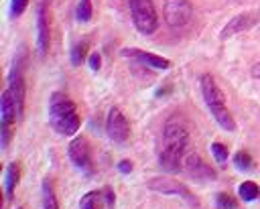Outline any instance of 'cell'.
Segmentation results:
<instances>
[{
  "mask_svg": "<svg viewBox=\"0 0 260 209\" xmlns=\"http://www.w3.org/2000/svg\"><path fill=\"white\" fill-rule=\"evenodd\" d=\"M189 142V130L185 120L179 114H173L162 128V150L158 156L160 168L167 172H179L181 170V156Z\"/></svg>",
  "mask_w": 260,
  "mask_h": 209,
  "instance_id": "cell-1",
  "label": "cell"
},
{
  "mask_svg": "<svg viewBox=\"0 0 260 209\" xmlns=\"http://www.w3.org/2000/svg\"><path fill=\"white\" fill-rule=\"evenodd\" d=\"M128 8L138 32L152 34L158 28V14L154 10L152 0H128Z\"/></svg>",
  "mask_w": 260,
  "mask_h": 209,
  "instance_id": "cell-2",
  "label": "cell"
},
{
  "mask_svg": "<svg viewBox=\"0 0 260 209\" xmlns=\"http://www.w3.org/2000/svg\"><path fill=\"white\" fill-rule=\"evenodd\" d=\"M193 14V6L189 0H165L162 16L171 28H183L189 24Z\"/></svg>",
  "mask_w": 260,
  "mask_h": 209,
  "instance_id": "cell-3",
  "label": "cell"
},
{
  "mask_svg": "<svg viewBox=\"0 0 260 209\" xmlns=\"http://www.w3.org/2000/svg\"><path fill=\"white\" fill-rule=\"evenodd\" d=\"M16 103V114H18V120L22 118V112H24V75H22V63L18 59H14V65L8 73V87H6Z\"/></svg>",
  "mask_w": 260,
  "mask_h": 209,
  "instance_id": "cell-4",
  "label": "cell"
},
{
  "mask_svg": "<svg viewBox=\"0 0 260 209\" xmlns=\"http://www.w3.org/2000/svg\"><path fill=\"white\" fill-rule=\"evenodd\" d=\"M148 189H152V191H156V193H162V195H179V197H183L189 205L197 207V199L193 197V193H191L183 183H179V181L156 177V179H150V181H148Z\"/></svg>",
  "mask_w": 260,
  "mask_h": 209,
  "instance_id": "cell-5",
  "label": "cell"
},
{
  "mask_svg": "<svg viewBox=\"0 0 260 209\" xmlns=\"http://www.w3.org/2000/svg\"><path fill=\"white\" fill-rule=\"evenodd\" d=\"M67 154L71 158V162L85 170V172H91V150H89V142L83 138V136H75L69 146H67Z\"/></svg>",
  "mask_w": 260,
  "mask_h": 209,
  "instance_id": "cell-6",
  "label": "cell"
},
{
  "mask_svg": "<svg viewBox=\"0 0 260 209\" xmlns=\"http://www.w3.org/2000/svg\"><path fill=\"white\" fill-rule=\"evenodd\" d=\"M106 132H108V136L114 142H126L128 140V136H130V124H128L126 116L118 108H112L110 110L108 120H106Z\"/></svg>",
  "mask_w": 260,
  "mask_h": 209,
  "instance_id": "cell-7",
  "label": "cell"
},
{
  "mask_svg": "<svg viewBox=\"0 0 260 209\" xmlns=\"http://www.w3.org/2000/svg\"><path fill=\"white\" fill-rule=\"evenodd\" d=\"M201 95H203V99H205L209 112H213V110L225 106V95H223V91L217 87L215 79H213L209 73L201 75Z\"/></svg>",
  "mask_w": 260,
  "mask_h": 209,
  "instance_id": "cell-8",
  "label": "cell"
},
{
  "mask_svg": "<svg viewBox=\"0 0 260 209\" xmlns=\"http://www.w3.org/2000/svg\"><path fill=\"white\" fill-rule=\"evenodd\" d=\"M185 170L189 172V177H193L195 181H213L215 179V170L197 154V152H189L185 156Z\"/></svg>",
  "mask_w": 260,
  "mask_h": 209,
  "instance_id": "cell-9",
  "label": "cell"
},
{
  "mask_svg": "<svg viewBox=\"0 0 260 209\" xmlns=\"http://www.w3.org/2000/svg\"><path fill=\"white\" fill-rule=\"evenodd\" d=\"M49 43H51V34H49L47 6H45V2H41V4L37 6V51H39L41 57L47 55Z\"/></svg>",
  "mask_w": 260,
  "mask_h": 209,
  "instance_id": "cell-10",
  "label": "cell"
},
{
  "mask_svg": "<svg viewBox=\"0 0 260 209\" xmlns=\"http://www.w3.org/2000/svg\"><path fill=\"white\" fill-rule=\"evenodd\" d=\"M124 57H132L136 59L138 63L150 67V69H156V71H167L171 67V61L160 57V55H154V53H146V51H140V49H126L122 53Z\"/></svg>",
  "mask_w": 260,
  "mask_h": 209,
  "instance_id": "cell-11",
  "label": "cell"
},
{
  "mask_svg": "<svg viewBox=\"0 0 260 209\" xmlns=\"http://www.w3.org/2000/svg\"><path fill=\"white\" fill-rule=\"evenodd\" d=\"M75 112V103L61 91H55L49 99V120H57L61 116H67Z\"/></svg>",
  "mask_w": 260,
  "mask_h": 209,
  "instance_id": "cell-12",
  "label": "cell"
},
{
  "mask_svg": "<svg viewBox=\"0 0 260 209\" xmlns=\"http://www.w3.org/2000/svg\"><path fill=\"white\" fill-rule=\"evenodd\" d=\"M0 120H2V126H8V128H12V124L18 120L16 103H14L8 89H4L2 97H0Z\"/></svg>",
  "mask_w": 260,
  "mask_h": 209,
  "instance_id": "cell-13",
  "label": "cell"
},
{
  "mask_svg": "<svg viewBox=\"0 0 260 209\" xmlns=\"http://www.w3.org/2000/svg\"><path fill=\"white\" fill-rule=\"evenodd\" d=\"M254 24V14L252 12H246V14H238V16H234L225 26H223V30H221V39H228V37H234L236 32H242V30H246V28H250Z\"/></svg>",
  "mask_w": 260,
  "mask_h": 209,
  "instance_id": "cell-14",
  "label": "cell"
},
{
  "mask_svg": "<svg viewBox=\"0 0 260 209\" xmlns=\"http://www.w3.org/2000/svg\"><path fill=\"white\" fill-rule=\"evenodd\" d=\"M79 124H81V120H79L77 112H71V114L61 116V118H57V120H51V126H53L59 134H63V136H73V134L79 130Z\"/></svg>",
  "mask_w": 260,
  "mask_h": 209,
  "instance_id": "cell-15",
  "label": "cell"
},
{
  "mask_svg": "<svg viewBox=\"0 0 260 209\" xmlns=\"http://www.w3.org/2000/svg\"><path fill=\"white\" fill-rule=\"evenodd\" d=\"M18 179H20V166L16 162H10L6 172H4V191H6V199L12 201V195H14V189L18 185Z\"/></svg>",
  "mask_w": 260,
  "mask_h": 209,
  "instance_id": "cell-16",
  "label": "cell"
},
{
  "mask_svg": "<svg viewBox=\"0 0 260 209\" xmlns=\"http://www.w3.org/2000/svg\"><path fill=\"white\" fill-rule=\"evenodd\" d=\"M211 116L215 118V122L225 130V132H236V120H234V116L230 114V110L223 106V108H217V110H213L211 112Z\"/></svg>",
  "mask_w": 260,
  "mask_h": 209,
  "instance_id": "cell-17",
  "label": "cell"
},
{
  "mask_svg": "<svg viewBox=\"0 0 260 209\" xmlns=\"http://www.w3.org/2000/svg\"><path fill=\"white\" fill-rule=\"evenodd\" d=\"M41 209H59V201L55 197V189L49 179L43 181V207Z\"/></svg>",
  "mask_w": 260,
  "mask_h": 209,
  "instance_id": "cell-18",
  "label": "cell"
},
{
  "mask_svg": "<svg viewBox=\"0 0 260 209\" xmlns=\"http://www.w3.org/2000/svg\"><path fill=\"white\" fill-rule=\"evenodd\" d=\"M238 195H240L242 201H254V199L260 197V187L254 181H244L238 187Z\"/></svg>",
  "mask_w": 260,
  "mask_h": 209,
  "instance_id": "cell-19",
  "label": "cell"
},
{
  "mask_svg": "<svg viewBox=\"0 0 260 209\" xmlns=\"http://www.w3.org/2000/svg\"><path fill=\"white\" fill-rule=\"evenodd\" d=\"M234 164H236L238 170H252V168H254L252 156H250L248 152H244V150H240V152L234 154Z\"/></svg>",
  "mask_w": 260,
  "mask_h": 209,
  "instance_id": "cell-20",
  "label": "cell"
},
{
  "mask_svg": "<svg viewBox=\"0 0 260 209\" xmlns=\"http://www.w3.org/2000/svg\"><path fill=\"white\" fill-rule=\"evenodd\" d=\"M75 14H77L79 22H89L91 20V2L89 0H79Z\"/></svg>",
  "mask_w": 260,
  "mask_h": 209,
  "instance_id": "cell-21",
  "label": "cell"
},
{
  "mask_svg": "<svg viewBox=\"0 0 260 209\" xmlns=\"http://www.w3.org/2000/svg\"><path fill=\"white\" fill-rule=\"evenodd\" d=\"M215 203H217L219 209H238V203L230 193H217L215 195Z\"/></svg>",
  "mask_w": 260,
  "mask_h": 209,
  "instance_id": "cell-22",
  "label": "cell"
},
{
  "mask_svg": "<svg viewBox=\"0 0 260 209\" xmlns=\"http://www.w3.org/2000/svg\"><path fill=\"white\" fill-rule=\"evenodd\" d=\"M85 53H87V43H85V41L79 43V45H75V47L71 49V63H73V65H81L83 59H85Z\"/></svg>",
  "mask_w": 260,
  "mask_h": 209,
  "instance_id": "cell-23",
  "label": "cell"
},
{
  "mask_svg": "<svg viewBox=\"0 0 260 209\" xmlns=\"http://www.w3.org/2000/svg\"><path fill=\"white\" fill-rule=\"evenodd\" d=\"M98 197H100V193H95V191L85 193V195L81 197V201H79V209H98V207H95Z\"/></svg>",
  "mask_w": 260,
  "mask_h": 209,
  "instance_id": "cell-24",
  "label": "cell"
},
{
  "mask_svg": "<svg viewBox=\"0 0 260 209\" xmlns=\"http://www.w3.org/2000/svg\"><path fill=\"white\" fill-rule=\"evenodd\" d=\"M211 154L215 156V160H217V162H225V160H228V156H230L228 148H225L221 142H213V144H211Z\"/></svg>",
  "mask_w": 260,
  "mask_h": 209,
  "instance_id": "cell-25",
  "label": "cell"
},
{
  "mask_svg": "<svg viewBox=\"0 0 260 209\" xmlns=\"http://www.w3.org/2000/svg\"><path fill=\"white\" fill-rule=\"evenodd\" d=\"M26 6H28V0H12V4H10V16L12 18L20 16L26 10Z\"/></svg>",
  "mask_w": 260,
  "mask_h": 209,
  "instance_id": "cell-26",
  "label": "cell"
},
{
  "mask_svg": "<svg viewBox=\"0 0 260 209\" xmlns=\"http://www.w3.org/2000/svg\"><path fill=\"white\" fill-rule=\"evenodd\" d=\"M102 195H104V199H106L108 209H112V207H114V203H116V195H114V191H112L110 187H104V189H102Z\"/></svg>",
  "mask_w": 260,
  "mask_h": 209,
  "instance_id": "cell-27",
  "label": "cell"
},
{
  "mask_svg": "<svg viewBox=\"0 0 260 209\" xmlns=\"http://www.w3.org/2000/svg\"><path fill=\"white\" fill-rule=\"evenodd\" d=\"M87 63H89V69H91V71H100V67H102V57H100V53H91L89 59H87Z\"/></svg>",
  "mask_w": 260,
  "mask_h": 209,
  "instance_id": "cell-28",
  "label": "cell"
},
{
  "mask_svg": "<svg viewBox=\"0 0 260 209\" xmlns=\"http://www.w3.org/2000/svg\"><path fill=\"white\" fill-rule=\"evenodd\" d=\"M10 138H12V128H8V126H2V148H6V146H8Z\"/></svg>",
  "mask_w": 260,
  "mask_h": 209,
  "instance_id": "cell-29",
  "label": "cell"
},
{
  "mask_svg": "<svg viewBox=\"0 0 260 209\" xmlns=\"http://www.w3.org/2000/svg\"><path fill=\"white\" fill-rule=\"evenodd\" d=\"M118 170H120L122 175L132 172V162H130V160H120V162H118Z\"/></svg>",
  "mask_w": 260,
  "mask_h": 209,
  "instance_id": "cell-30",
  "label": "cell"
},
{
  "mask_svg": "<svg viewBox=\"0 0 260 209\" xmlns=\"http://www.w3.org/2000/svg\"><path fill=\"white\" fill-rule=\"evenodd\" d=\"M250 73H252L254 79H260V63H256V65L250 69Z\"/></svg>",
  "mask_w": 260,
  "mask_h": 209,
  "instance_id": "cell-31",
  "label": "cell"
},
{
  "mask_svg": "<svg viewBox=\"0 0 260 209\" xmlns=\"http://www.w3.org/2000/svg\"><path fill=\"white\" fill-rule=\"evenodd\" d=\"M18 209H24V207H18Z\"/></svg>",
  "mask_w": 260,
  "mask_h": 209,
  "instance_id": "cell-32",
  "label": "cell"
}]
</instances>
